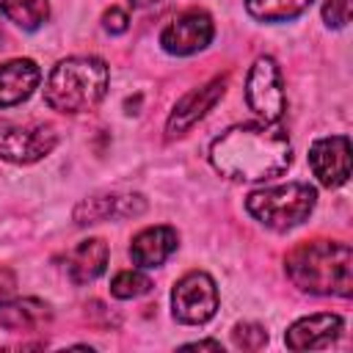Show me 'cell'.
Wrapping results in <instances>:
<instances>
[{
  "instance_id": "obj_1",
  "label": "cell",
  "mask_w": 353,
  "mask_h": 353,
  "mask_svg": "<svg viewBox=\"0 0 353 353\" xmlns=\"http://www.w3.org/2000/svg\"><path fill=\"white\" fill-rule=\"evenodd\" d=\"M212 168L226 179H270L290 168L292 149L279 124H237L221 132L210 146Z\"/></svg>"
},
{
  "instance_id": "obj_2",
  "label": "cell",
  "mask_w": 353,
  "mask_h": 353,
  "mask_svg": "<svg viewBox=\"0 0 353 353\" xmlns=\"http://www.w3.org/2000/svg\"><path fill=\"white\" fill-rule=\"evenodd\" d=\"M287 276L295 287L314 295H342L353 290V254L339 240L301 243L287 256Z\"/></svg>"
},
{
  "instance_id": "obj_3",
  "label": "cell",
  "mask_w": 353,
  "mask_h": 353,
  "mask_svg": "<svg viewBox=\"0 0 353 353\" xmlns=\"http://www.w3.org/2000/svg\"><path fill=\"white\" fill-rule=\"evenodd\" d=\"M108 63L91 55H74L63 58L52 66L47 85H44V102L58 113H83L97 108V102L108 91Z\"/></svg>"
},
{
  "instance_id": "obj_4",
  "label": "cell",
  "mask_w": 353,
  "mask_h": 353,
  "mask_svg": "<svg viewBox=\"0 0 353 353\" xmlns=\"http://www.w3.org/2000/svg\"><path fill=\"white\" fill-rule=\"evenodd\" d=\"M317 204V190L306 182H287L276 188H262L248 193L245 210L268 229L287 232L303 223Z\"/></svg>"
},
{
  "instance_id": "obj_5",
  "label": "cell",
  "mask_w": 353,
  "mask_h": 353,
  "mask_svg": "<svg viewBox=\"0 0 353 353\" xmlns=\"http://www.w3.org/2000/svg\"><path fill=\"white\" fill-rule=\"evenodd\" d=\"M245 105L268 124H276L284 116L287 94L281 85V72L273 58L262 55L254 61L245 77Z\"/></svg>"
},
{
  "instance_id": "obj_6",
  "label": "cell",
  "mask_w": 353,
  "mask_h": 353,
  "mask_svg": "<svg viewBox=\"0 0 353 353\" xmlns=\"http://www.w3.org/2000/svg\"><path fill=\"white\" fill-rule=\"evenodd\" d=\"M171 306H174V317L179 323L188 325H201L207 323L215 309H218V287L215 281L201 273V270H190L185 273L171 292Z\"/></svg>"
},
{
  "instance_id": "obj_7",
  "label": "cell",
  "mask_w": 353,
  "mask_h": 353,
  "mask_svg": "<svg viewBox=\"0 0 353 353\" xmlns=\"http://www.w3.org/2000/svg\"><path fill=\"white\" fill-rule=\"evenodd\" d=\"M58 143V135L50 124H0V157L8 163H36L50 154Z\"/></svg>"
},
{
  "instance_id": "obj_8",
  "label": "cell",
  "mask_w": 353,
  "mask_h": 353,
  "mask_svg": "<svg viewBox=\"0 0 353 353\" xmlns=\"http://www.w3.org/2000/svg\"><path fill=\"white\" fill-rule=\"evenodd\" d=\"M212 33L215 28H212L210 14L199 8H188L163 28L160 44L171 55H190V52L204 50L212 41Z\"/></svg>"
},
{
  "instance_id": "obj_9",
  "label": "cell",
  "mask_w": 353,
  "mask_h": 353,
  "mask_svg": "<svg viewBox=\"0 0 353 353\" xmlns=\"http://www.w3.org/2000/svg\"><path fill=\"white\" fill-rule=\"evenodd\" d=\"M309 168L325 188H339L350 176V141L347 135L317 138L309 146Z\"/></svg>"
},
{
  "instance_id": "obj_10",
  "label": "cell",
  "mask_w": 353,
  "mask_h": 353,
  "mask_svg": "<svg viewBox=\"0 0 353 353\" xmlns=\"http://www.w3.org/2000/svg\"><path fill=\"white\" fill-rule=\"evenodd\" d=\"M226 94V77H212L210 83L188 91L171 110L168 116V124H165V135L168 138H176V135H185L199 119H204L212 105Z\"/></svg>"
},
{
  "instance_id": "obj_11",
  "label": "cell",
  "mask_w": 353,
  "mask_h": 353,
  "mask_svg": "<svg viewBox=\"0 0 353 353\" xmlns=\"http://www.w3.org/2000/svg\"><path fill=\"white\" fill-rule=\"evenodd\" d=\"M342 328H345V323L339 314H309L290 325V331L284 334V342L290 350L328 347L342 334Z\"/></svg>"
},
{
  "instance_id": "obj_12",
  "label": "cell",
  "mask_w": 353,
  "mask_h": 353,
  "mask_svg": "<svg viewBox=\"0 0 353 353\" xmlns=\"http://www.w3.org/2000/svg\"><path fill=\"white\" fill-rule=\"evenodd\" d=\"M179 245V234L171 226H149L132 237L130 256L141 268H157L163 265Z\"/></svg>"
},
{
  "instance_id": "obj_13",
  "label": "cell",
  "mask_w": 353,
  "mask_h": 353,
  "mask_svg": "<svg viewBox=\"0 0 353 353\" xmlns=\"http://www.w3.org/2000/svg\"><path fill=\"white\" fill-rule=\"evenodd\" d=\"M146 210V201L141 196H91L77 204L74 221L80 226L99 223L108 218H127V215H141Z\"/></svg>"
},
{
  "instance_id": "obj_14",
  "label": "cell",
  "mask_w": 353,
  "mask_h": 353,
  "mask_svg": "<svg viewBox=\"0 0 353 353\" xmlns=\"http://www.w3.org/2000/svg\"><path fill=\"white\" fill-rule=\"evenodd\" d=\"M39 66L30 58H14L0 66V108L19 105L39 85Z\"/></svg>"
},
{
  "instance_id": "obj_15",
  "label": "cell",
  "mask_w": 353,
  "mask_h": 353,
  "mask_svg": "<svg viewBox=\"0 0 353 353\" xmlns=\"http://www.w3.org/2000/svg\"><path fill=\"white\" fill-rule=\"evenodd\" d=\"M108 243L102 237H88L83 243H77L69 256H66V270H69V279L74 284H88L94 281L97 276L105 273V265H108Z\"/></svg>"
},
{
  "instance_id": "obj_16",
  "label": "cell",
  "mask_w": 353,
  "mask_h": 353,
  "mask_svg": "<svg viewBox=\"0 0 353 353\" xmlns=\"http://www.w3.org/2000/svg\"><path fill=\"white\" fill-rule=\"evenodd\" d=\"M50 306L36 298H22L0 309V325L6 331H39L50 323Z\"/></svg>"
},
{
  "instance_id": "obj_17",
  "label": "cell",
  "mask_w": 353,
  "mask_h": 353,
  "mask_svg": "<svg viewBox=\"0 0 353 353\" xmlns=\"http://www.w3.org/2000/svg\"><path fill=\"white\" fill-rule=\"evenodd\" d=\"M312 6V0H245V8L254 19L262 22H284L298 14H303Z\"/></svg>"
},
{
  "instance_id": "obj_18",
  "label": "cell",
  "mask_w": 353,
  "mask_h": 353,
  "mask_svg": "<svg viewBox=\"0 0 353 353\" xmlns=\"http://www.w3.org/2000/svg\"><path fill=\"white\" fill-rule=\"evenodd\" d=\"M0 11L25 30H36L50 14L47 0H0Z\"/></svg>"
},
{
  "instance_id": "obj_19",
  "label": "cell",
  "mask_w": 353,
  "mask_h": 353,
  "mask_svg": "<svg viewBox=\"0 0 353 353\" xmlns=\"http://www.w3.org/2000/svg\"><path fill=\"white\" fill-rule=\"evenodd\" d=\"M149 290H152V279L143 276L141 270H121V273H116L113 281H110V295H113V298H121V301L146 295Z\"/></svg>"
},
{
  "instance_id": "obj_20",
  "label": "cell",
  "mask_w": 353,
  "mask_h": 353,
  "mask_svg": "<svg viewBox=\"0 0 353 353\" xmlns=\"http://www.w3.org/2000/svg\"><path fill=\"white\" fill-rule=\"evenodd\" d=\"M232 339L240 350H259L268 345V331L259 323H237L232 331Z\"/></svg>"
},
{
  "instance_id": "obj_21",
  "label": "cell",
  "mask_w": 353,
  "mask_h": 353,
  "mask_svg": "<svg viewBox=\"0 0 353 353\" xmlns=\"http://www.w3.org/2000/svg\"><path fill=\"white\" fill-rule=\"evenodd\" d=\"M323 19L331 28H345L350 22V0H325L323 6Z\"/></svg>"
},
{
  "instance_id": "obj_22",
  "label": "cell",
  "mask_w": 353,
  "mask_h": 353,
  "mask_svg": "<svg viewBox=\"0 0 353 353\" xmlns=\"http://www.w3.org/2000/svg\"><path fill=\"white\" fill-rule=\"evenodd\" d=\"M102 25H105V30H110V33H124L127 25H130V17H127L124 8L110 6V8L102 14Z\"/></svg>"
},
{
  "instance_id": "obj_23",
  "label": "cell",
  "mask_w": 353,
  "mask_h": 353,
  "mask_svg": "<svg viewBox=\"0 0 353 353\" xmlns=\"http://www.w3.org/2000/svg\"><path fill=\"white\" fill-rule=\"evenodd\" d=\"M185 347H193V350H223L221 342H215V339H207V342H190V345H185Z\"/></svg>"
},
{
  "instance_id": "obj_24",
  "label": "cell",
  "mask_w": 353,
  "mask_h": 353,
  "mask_svg": "<svg viewBox=\"0 0 353 353\" xmlns=\"http://www.w3.org/2000/svg\"><path fill=\"white\" fill-rule=\"evenodd\" d=\"M135 8H146V6H157V3H163V0H130Z\"/></svg>"
},
{
  "instance_id": "obj_25",
  "label": "cell",
  "mask_w": 353,
  "mask_h": 353,
  "mask_svg": "<svg viewBox=\"0 0 353 353\" xmlns=\"http://www.w3.org/2000/svg\"><path fill=\"white\" fill-rule=\"evenodd\" d=\"M3 298H6V290H3V287H0V303H3Z\"/></svg>"
},
{
  "instance_id": "obj_26",
  "label": "cell",
  "mask_w": 353,
  "mask_h": 353,
  "mask_svg": "<svg viewBox=\"0 0 353 353\" xmlns=\"http://www.w3.org/2000/svg\"><path fill=\"white\" fill-rule=\"evenodd\" d=\"M0 41H3V30H0Z\"/></svg>"
}]
</instances>
